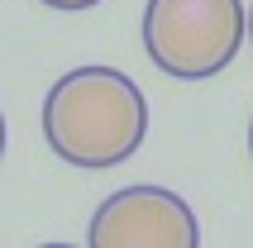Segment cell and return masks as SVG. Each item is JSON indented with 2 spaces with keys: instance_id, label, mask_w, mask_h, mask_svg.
<instances>
[{
  "instance_id": "cell-8",
  "label": "cell",
  "mask_w": 253,
  "mask_h": 248,
  "mask_svg": "<svg viewBox=\"0 0 253 248\" xmlns=\"http://www.w3.org/2000/svg\"><path fill=\"white\" fill-rule=\"evenodd\" d=\"M249 153H253V120H249Z\"/></svg>"
},
{
  "instance_id": "cell-6",
  "label": "cell",
  "mask_w": 253,
  "mask_h": 248,
  "mask_svg": "<svg viewBox=\"0 0 253 248\" xmlns=\"http://www.w3.org/2000/svg\"><path fill=\"white\" fill-rule=\"evenodd\" d=\"M39 248H77V244H39Z\"/></svg>"
},
{
  "instance_id": "cell-4",
  "label": "cell",
  "mask_w": 253,
  "mask_h": 248,
  "mask_svg": "<svg viewBox=\"0 0 253 248\" xmlns=\"http://www.w3.org/2000/svg\"><path fill=\"white\" fill-rule=\"evenodd\" d=\"M39 5H48V10H91L100 0H39Z\"/></svg>"
},
{
  "instance_id": "cell-3",
  "label": "cell",
  "mask_w": 253,
  "mask_h": 248,
  "mask_svg": "<svg viewBox=\"0 0 253 248\" xmlns=\"http://www.w3.org/2000/svg\"><path fill=\"white\" fill-rule=\"evenodd\" d=\"M86 248H201V224L168 186H125L91 215Z\"/></svg>"
},
{
  "instance_id": "cell-1",
  "label": "cell",
  "mask_w": 253,
  "mask_h": 248,
  "mask_svg": "<svg viewBox=\"0 0 253 248\" xmlns=\"http://www.w3.org/2000/svg\"><path fill=\"white\" fill-rule=\"evenodd\" d=\"M148 134V100L115 67H72L43 100V138L72 167H115Z\"/></svg>"
},
{
  "instance_id": "cell-5",
  "label": "cell",
  "mask_w": 253,
  "mask_h": 248,
  "mask_svg": "<svg viewBox=\"0 0 253 248\" xmlns=\"http://www.w3.org/2000/svg\"><path fill=\"white\" fill-rule=\"evenodd\" d=\"M0 158H5V115H0Z\"/></svg>"
},
{
  "instance_id": "cell-7",
  "label": "cell",
  "mask_w": 253,
  "mask_h": 248,
  "mask_svg": "<svg viewBox=\"0 0 253 248\" xmlns=\"http://www.w3.org/2000/svg\"><path fill=\"white\" fill-rule=\"evenodd\" d=\"M249 43H253V5H249Z\"/></svg>"
},
{
  "instance_id": "cell-2",
  "label": "cell",
  "mask_w": 253,
  "mask_h": 248,
  "mask_svg": "<svg viewBox=\"0 0 253 248\" xmlns=\"http://www.w3.org/2000/svg\"><path fill=\"white\" fill-rule=\"evenodd\" d=\"M249 39L244 0H148L143 48L158 72L177 82H206L239 57Z\"/></svg>"
}]
</instances>
